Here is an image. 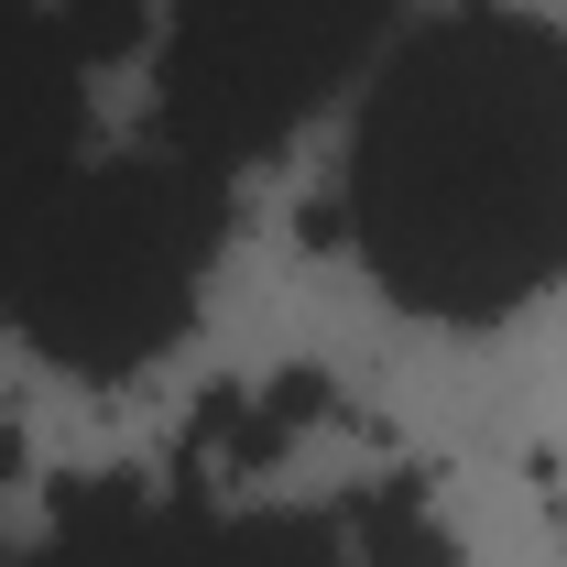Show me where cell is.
Instances as JSON below:
<instances>
[{
  "label": "cell",
  "instance_id": "277c9868",
  "mask_svg": "<svg viewBox=\"0 0 567 567\" xmlns=\"http://www.w3.org/2000/svg\"><path fill=\"white\" fill-rule=\"evenodd\" d=\"M339 535H350L360 567H458V535H447V513H436V492H425L415 470H382L339 513Z\"/></svg>",
  "mask_w": 567,
  "mask_h": 567
},
{
  "label": "cell",
  "instance_id": "8992f818",
  "mask_svg": "<svg viewBox=\"0 0 567 567\" xmlns=\"http://www.w3.org/2000/svg\"><path fill=\"white\" fill-rule=\"evenodd\" d=\"M44 11H55V33H66L76 66H110V55H132L142 22H153L142 0H44Z\"/></svg>",
  "mask_w": 567,
  "mask_h": 567
},
{
  "label": "cell",
  "instance_id": "3957f363",
  "mask_svg": "<svg viewBox=\"0 0 567 567\" xmlns=\"http://www.w3.org/2000/svg\"><path fill=\"white\" fill-rule=\"evenodd\" d=\"M164 142L218 175L295 142L317 99H339L371 44L393 33V0H175L164 11Z\"/></svg>",
  "mask_w": 567,
  "mask_h": 567
},
{
  "label": "cell",
  "instance_id": "7a4b0ae2",
  "mask_svg": "<svg viewBox=\"0 0 567 567\" xmlns=\"http://www.w3.org/2000/svg\"><path fill=\"white\" fill-rule=\"evenodd\" d=\"M218 240H229V175L218 164L175 153V142L110 153V164H76V186L44 208L0 306L55 371L121 382L197 328Z\"/></svg>",
  "mask_w": 567,
  "mask_h": 567
},
{
  "label": "cell",
  "instance_id": "6da1fadb",
  "mask_svg": "<svg viewBox=\"0 0 567 567\" xmlns=\"http://www.w3.org/2000/svg\"><path fill=\"white\" fill-rule=\"evenodd\" d=\"M339 229L425 328H502L567 284V33L458 0L382 44L360 87Z\"/></svg>",
  "mask_w": 567,
  "mask_h": 567
},
{
  "label": "cell",
  "instance_id": "5b68a950",
  "mask_svg": "<svg viewBox=\"0 0 567 567\" xmlns=\"http://www.w3.org/2000/svg\"><path fill=\"white\" fill-rule=\"evenodd\" d=\"M208 567H360L339 513L306 502H262V513H218V557Z\"/></svg>",
  "mask_w": 567,
  "mask_h": 567
}]
</instances>
